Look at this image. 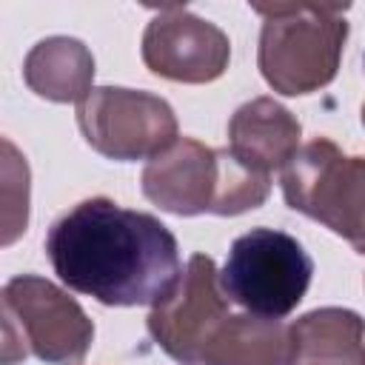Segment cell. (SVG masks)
<instances>
[{"mask_svg": "<svg viewBox=\"0 0 365 365\" xmlns=\"http://www.w3.org/2000/svg\"><path fill=\"white\" fill-rule=\"evenodd\" d=\"M54 274L103 305H160L180 282L174 234L151 214L91 197L66 211L46 237Z\"/></svg>", "mask_w": 365, "mask_h": 365, "instance_id": "cell-1", "label": "cell"}, {"mask_svg": "<svg viewBox=\"0 0 365 365\" xmlns=\"http://www.w3.org/2000/svg\"><path fill=\"white\" fill-rule=\"evenodd\" d=\"M143 194L177 217H237L268 200L271 177L240 163L228 148L177 137L143 168Z\"/></svg>", "mask_w": 365, "mask_h": 365, "instance_id": "cell-2", "label": "cell"}, {"mask_svg": "<svg viewBox=\"0 0 365 365\" xmlns=\"http://www.w3.org/2000/svg\"><path fill=\"white\" fill-rule=\"evenodd\" d=\"M262 14L259 71L288 97L325 88L348 40V3H251Z\"/></svg>", "mask_w": 365, "mask_h": 365, "instance_id": "cell-3", "label": "cell"}, {"mask_svg": "<svg viewBox=\"0 0 365 365\" xmlns=\"http://www.w3.org/2000/svg\"><path fill=\"white\" fill-rule=\"evenodd\" d=\"M314 274L308 251L285 231L251 228L231 242L217 285L222 297L254 317L282 319L305 297Z\"/></svg>", "mask_w": 365, "mask_h": 365, "instance_id": "cell-4", "label": "cell"}, {"mask_svg": "<svg viewBox=\"0 0 365 365\" xmlns=\"http://www.w3.org/2000/svg\"><path fill=\"white\" fill-rule=\"evenodd\" d=\"M288 208L322 222L345 237L356 251L365 248V160L348 157L334 140L317 137L302 145L282 168Z\"/></svg>", "mask_w": 365, "mask_h": 365, "instance_id": "cell-5", "label": "cell"}, {"mask_svg": "<svg viewBox=\"0 0 365 365\" xmlns=\"http://www.w3.org/2000/svg\"><path fill=\"white\" fill-rule=\"evenodd\" d=\"M77 125L86 143L120 163L151 160L177 140L174 108L148 91L100 86L77 103Z\"/></svg>", "mask_w": 365, "mask_h": 365, "instance_id": "cell-6", "label": "cell"}, {"mask_svg": "<svg viewBox=\"0 0 365 365\" xmlns=\"http://www.w3.org/2000/svg\"><path fill=\"white\" fill-rule=\"evenodd\" d=\"M231 314L217 285V265L205 254H194L180 274L174 291L151 308L148 334L177 362L197 365L220 322Z\"/></svg>", "mask_w": 365, "mask_h": 365, "instance_id": "cell-7", "label": "cell"}, {"mask_svg": "<svg viewBox=\"0 0 365 365\" xmlns=\"http://www.w3.org/2000/svg\"><path fill=\"white\" fill-rule=\"evenodd\" d=\"M6 294L37 359L48 365H80L86 359L94 339V325L74 297L37 274L9 279Z\"/></svg>", "mask_w": 365, "mask_h": 365, "instance_id": "cell-8", "label": "cell"}, {"mask_svg": "<svg viewBox=\"0 0 365 365\" xmlns=\"http://www.w3.org/2000/svg\"><path fill=\"white\" fill-rule=\"evenodd\" d=\"M231 60L228 34L182 6H163L143 34V63L174 83H211Z\"/></svg>", "mask_w": 365, "mask_h": 365, "instance_id": "cell-9", "label": "cell"}, {"mask_svg": "<svg viewBox=\"0 0 365 365\" xmlns=\"http://www.w3.org/2000/svg\"><path fill=\"white\" fill-rule=\"evenodd\" d=\"M299 120L271 97L240 106L228 123V151L248 168L271 177L299 151Z\"/></svg>", "mask_w": 365, "mask_h": 365, "instance_id": "cell-10", "label": "cell"}, {"mask_svg": "<svg viewBox=\"0 0 365 365\" xmlns=\"http://www.w3.org/2000/svg\"><path fill=\"white\" fill-rule=\"evenodd\" d=\"M288 365H365L362 319L348 308H317L288 328Z\"/></svg>", "mask_w": 365, "mask_h": 365, "instance_id": "cell-11", "label": "cell"}, {"mask_svg": "<svg viewBox=\"0 0 365 365\" xmlns=\"http://www.w3.org/2000/svg\"><path fill=\"white\" fill-rule=\"evenodd\" d=\"M23 80L43 100L80 103L91 91L94 57L74 37H46L26 54Z\"/></svg>", "mask_w": 365, "mask_h": 365, "instance_id": "cell-12", "label": "cell"}, {"mask_svg": "<svg viewBox=\"0 0 365 365\" xmlns=\"http://www.w3.org/2000/svg\"><path fill=\"white\" fill-rule=\"evenodd\" d=\"M291 342L279 319L228 314L208 339L197 365H288Z\"/></svg>", "mask_w": 365, "mask_h": 365, "instance_id": "cell-13", "label": "cell"}, {"mask_svg": "<svg viewBox=\"0 0 365 365\" xmlns=\"http://www.w3.org/2000/svg\"><path fill=\"white\" fill-rule=\"evenodd\" d=\"M31 171L26 154L0 137V248L14 245L29 228Z\"/></svg>", "mask_w": 365, "mask_h": 365, "instance_id": "cell-14", "label": "cell"}, {"mask_svg": "<svg viewBox=\"0 0 365 365\" xmlns=\"http://www.w3.org/2000/svg\"><path fill=\"white\" fill-rule=\"evenodd\" d=\"M29 339L23 331V322L9 302L6 288L0 291V365H20L29 356Z\"/></svg>", "mask_w": 365, "mask_h": 365, "instance_id": "cell-15", "label": "cell"}]
</instances>
